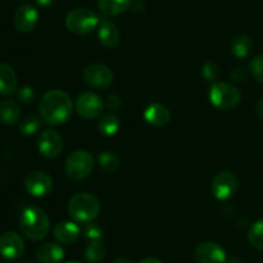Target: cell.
<instances>
[{"mask_svg":"<svg viewBox=\"0 0 263 263\" xmlns=\"http://www.w3.org/2000/svg\"><path fill=\"white\" fill-rule=\"evenodd\" d=\"M40 117L48 125H63L71 118L73 104L72 99L63 90H49L39 103Z\"/></svg>","mask_w":263,"mask_h":263,"instance_id":"6da1fadb","label":"cell"},{"mask_svg":"<svg viewBox=\"0 0 263 263\" xmlns=\"http://www.w3.org/2000/svg\"><path fill=\"white\" fill-rule=\"evenodd\" d=\"M20 229L21 233L30 240H43L50 230L48 215L39 207H27L21 215Z\"/></svg>","mask_w":263,"mask_h":263,"instance_id":"7a4b0ae2","label":"cell"},{"mask_svg":"<svg viewBox=\"0 0 263 263\" xmlns=\"http://www.w3.org/2000/svg\"><path fill=\"white\" fill-rule=\"evenodd\" d=\"M99 212V199L89 193H77L68 202V213L74 222H91L98 217Z\"/></svg>","mask_w":263,"mask_h":263,"instance_id":"3957f363","label":"cell"},{"mask_svg":"<svg viewBox=\"0 0 263 263\" xmlns=\"http://www.w3.org/2000/svg\"><path fill=\"white\" fill-rule=\"evenodd\" d=\"M100 18L87 8H74L66 15V27L74 35H87L98 28Z\"/></svg>","mask_w":263,"mask_h":263,"instance_id":"277c9868","label":"cell"},{"mask_svg":"<svg viewBox=\"0 0 263 263\" xmlns=\"http://www.w3.org/2000/svg\"><path fill=\"white\" fill-rule=\"evenodd\" d=\"M92 167H94V158L91 154L84 149H77L67 157L64 171L69 179L73 181H80L86 179L91 174Z\"/></svg>","mask_w":263,"mask_h":263,"instance_id":"5b68a950","label":"cell"},{"mask_svg":"<svg viewBox=\"0 0 263 263\" xmlns=\"http://www.w3.org/2000/svg\"><path fill=\"white\" fill-rule=\"evenodd\" d=\"M240 91L228 82H215L210 90V100L212 105L221 110L233 109L240 102Z\"/></svg>","mask_w":263,"mask_h":263,"instance_id":"8992f818","label":"cell"},{"mask_svg":"<svg viewBox=\"0 0 263 263\" xmlns=\"http://www.w3.org/2000/svg\"><path fill=\"white\" fill-rule=\"evenodd\" d=\"M85 82L94 89H108L113 82V72L105 64L95 63L85 67L82 73Z\"/></svg>","mask_w":263,"mask_h":263,"instance_id":"52a82bcc","label":"cell"},{"mask_svg":"<svg viewBox=\"0 0 263 263\" xmlns=\"http://www.w3.org/2000/svg\"><path fill=\"white\" fill-rule=\"evenodd\" d=\"M104 109V102L95 92H82L76 100V110L79 116L85 120H94L102 116Z\"/></svg>","mask_w":263,"mask_h":263,"instance_id":"ba28073f","label":"cell"},{"mask_svg":"<svg viewBox=\"0 0 263 263\" xmlns=\"http://www.w3.org/2000/svg\"><path fill=\"white\" fill-rule=\"evenodd\" d=\"M238 190V179L230 171H221L213 177L212 193L218 200H228Z\"/></svg>","mask_w":263,"mask_h":263,"instance_id":"9c48e42d","label":"cell"},{"mask_svg":"<svg viewBox=\"0 0 263 263\" xmlns=\"http://www.w3.org/2000/svg\"><path fill=\"white\" fill-rule=\"evenodd\" d=\"M25 187L32 197L43 198L50 194L53 189V180L45 172L33 171L25 177Z\"/></svg>","mask_w":263,"mask_h":263,"instance_id":"30bf717a","label":"cell"},{"mask_svg":"<svg viewBox=\"0 0 263 263\" xmlns=\"http://www.w3.org/2000/svg\"><path fill=\"white\" fill-rule=\"evenodd\" d=\"M37 149L41 156H44L45 158H57L61 154L62 149H63V141H62L61 134L57 130H53V128H48V130L43 131L39 136Z\"/></svg>","mask_w":263,"mask_h":263,"instance_id":"8fae6325","label":"cell"},{"mask_svg":"<svg viewBox=\"0 0 263 263\" xmlns=\"http://www.w3.org/2000/svg\"><path fill=\"white\" fill-rule=\"evenodd\" d=\"M194 258L198 263H228L225 249L213 241L200 243L195 248Z\"/></svg>","mask_w":263,"mask_h":263,"instance_id":"7c38bea8","label":"cell"},{"mask_svg":"<svg viewBox=\"0 0 263 263\" xmlns=\"http://www.w3.org/2000/svg\"><path fill=\"white\" fill-rule=\"evenodd\" d=\"M25 252L23 239L14 231H7L0 236V254L4 259H18Z\"/></svg>","mask_w":263,"mask_h":263,"instance_id":"4fadbf2b","label":"cell"},{"mask_svg":"<svg viewBox=\"0 0 263 263\" xmlns=\"http://www.w3.org/2000/svg\"><path fill=\"white\" fill-rule=\"evenodd\" d=\"M13 22H14V27L17 28L20 32H31L39 22L37 9L30 4L21 5V7L15 10Z\"/></svg>","mask_w":263,"mask_h":263,"instance_id":"5bb4252c","label":"cell"},{"mask_svg":"<svg viewBox=\"0 0 263 263\" xmlns=\"http://www.w3.org/2000/svg\"><path fill=\"white\" fill-rule=\"evenodd\" d=\"M98 37L100 44L108 49H112L120 43V31L115 22L108 18H102L98 26Z\"/></svg>","mask_w":263,"mask_h":263,"instance_id":"9a60e30c","label":"cell"},{"mask_svg":"<svg viewBox=\"0 0 263 263\" xmlns=\"http://www.w3.org/2000/svg\"><path fill=\"white\" fill-rule=\"evenodd\" d=\"M144 120L154 127H163L171 121V112L166 105L153 103L144 110Z\"/></svg>","mask_w":263,"mask_h":263,"instance_id":"2e32d148","label":"cell"},{"mask_svg":"<svg viewBox=\"0 0 263 263\" xmlns=\"http://www.w3.org/2000/svg\"><path fill=\"white\" fill-rule=\"evenodd\" d=\"M79 225L73 221H62L54 228L53 235L61 244H72L80 238Z\"/></svg>","mask_w":263,"mask_h":263,"instance_id":"e0dca14e","label":"cell"},{"mask_svg":"<svg viewBox=\"0 0 263 263\" xmlns=\"http://www.w3.org/2000/svg\"><path fill=\"white\" fill-rule=\"evenodd\" d=\"M36 258L40 263H61L64 258V251L57 243H44L36 251Z\"/></svg>","mask_w":263,"mask_h":263,"instance_id":"ac0fdd59","label":"cell"},{"mask_svg":"<svg viewBox=\"0 0 263 263\" xmlns=\"http://www.w3.org/2000/svg\"><path fill=\"white\" fill-rule=\"evenodd\" d=\"M17 90V74L8 64H0V95H10Z\"/></svg>","mask_w":263,"mask_h":263,"instance_id":"d6986e66","label":"cell"},{"mask_svg":"<svg viewBox=\"0 0 263 263\" xmlns=\"http://www.w3.org/2000/svg\"><path fill=\"white\" fill-rule=\"evenodd\" d=\"M21 108L14 100H3L0 103V121L4 125H14L20 121Z\"/></svg>","mask_w":263,"mask_h":263,"instance_id":"ffe728a7","label":"cell"},{"mask_svg":"<svg viewBox=\"0 0 263 263\" xmlns=\"http://www.w3.org/2000/svg\"><path fill=\"white\" fill-rule=\"evenodd\" d=\"M133 4V0H98V8L104 15H118L126 12Z\"/></svg>","mask_w":263,"mask_h":263,"instance_id":"44dd1931","label":"cell"},{"mask_svg":"<svg viewBox=\"0 0 263 263\" xmlns=\"http://www.w3.org/2000/svg\"><path fill=\"white\" fill-rule=\"evenodd\" d=\"M253 50V41L248 35H238L231 43V53L239 59L248 58Z\"/></svg>","mask_w":263,"mask_h":263,"instance_id":"7402d4cb","label":"cell"},{"mask_svg":"<svg viewBox=\"0 0 263 263\" xmlns=\"http://www.w3.org/2000/svg\"><path fill=\"white\" fill-rule=\"evenodd\" d=\"M120 118L115 115V113H104L102 117L98 121V128H99L100 134L105 136H113L118 133L120 130Z\"/></svg>","mask_w":263,"mask_h":263,"instance_id":"603a6c76","label":"cell"},{"mask_svg":"<svg viewBox=\"0 0 263 263\" xmlns=\"http://www.w3.org/2000/svg\"><path fill=\"white\" fill-rule=\"evenodd\" d=\"M107 249L102 240L90 241L85 249V259L89 263H99L105 257Z\"/></svg>","mask_w":263,"mask_h":263,"instance_id":"cb8c5ba5","label":"cell"},{"mask_svg":"<svg viewBox=\"0 0 263 263\" xmlns=\"http://www.w3.org/2000/svg\"><path fill=\"white\" fill-rule=\"evenodd\" d=\"M98 163H99L100 168L108 174H113L120 168V158L116 156L112 152H102L98 156Z\"/></svg>","mask_w":263,"mask_h":263,"instance_id":"d4e9b609","label":"cell"},{"mask_svg":"<svg viewBox=\"0 0 263 263\" xmlns=\"http://www.w3.org/2000/svg\"><path fill=\"white\" fill-rule=\"evenodd\" d=\"M248 241L253 248L263 251V220H258L248 231Z\"/></svg>","mask_w":263,"mask_h":263,"instance_id":"484cf974","label":"cell"},{"mask_svg":"<svg viewBox=\"0 0 263 263\" xmlns=\"http://www.w3.org/2000/svg\"><path fill=\"white\" fill-rule=\"evenodd\" d=\"M41 121H43L41 117H37V116H27L21 121L20 133L26 136L33 135L41 128Z\"/></svg>","mask_w":263,"mask_h":263,"instance_id":"4316f807","label":"cell"},{"mask_svg":"<svg viewBox=\"0 0 263 263\" xmlns=\"http://www.w3.org/2000/svg\"><path fill=\"white\" fill-rule=\"evenodd\" d=\"M84 235L89 241L102 240V238H103L102 226H100L99 223L94 222V221H91V222H87L86 226H85Z\"/></svg>","mask_w":263,"mask_h":263,"instance_id":"83f0119b","label":"cell"},{"mask_svg":"<svg viewBox=\"0 0 263 263\" xmlns=\"http://www.w3.org/2000/svg\"><path fill=\"white\" fill-rule=\"evenodd\" d=\"M249 72L256 81L263 84V55L252 59L249 63Z\"/></svg>","mask_w":263,"mask_h":263,"instance_id":"f1b7e54d","label":"cell"},{"mask_svg":"<svg viewBox=\"0 0 263 263\" xmlns=\"http://www.w3.org/2000/svg\"><path fill=\"white\" fill-rule=\"evenodd\" d=\"M35 98H36V92L31 86H22L17 90V99L20 100L22 104L25 105L32 104Z\"/></svg>","mask_w":263,"mask_h":263,"instance_id":"f546056e","label":"cell"},{"mask_svg":"<svg viewBox=\"0 0 263 263\" xmlns=\"http://www.w3.org/2000/svg\"><path fill=\"white\" fill-rule=\"evenodd\" d=\"M220 74V67L215 62H207L202 68V76L207 81H215Z\"/></svg>","mask_w":263,"mask_h":263,"instance_id":"4dcf8cb0","label":"cell"},{"mask_svg":"<svg viewBox=\"0 0 263 263\" xmlns=\"http://www.w3.org/2000/svg\"><path fill=\"white\" fill-rule=\"evenodd\" d=\"M230 77L234 81L241 82L248 77V72H247V69L244 68V67H236V68L231 69Z\"/></svg>","mask_w":263,"mask_h":263,"instance_id":"1f68e13d","label":"cell"},{"mask_svg":"<svg viewBox=\"0 0 263 263\" xmlns=\"http://www.w3.org/2000/svg\"><path fill=\"white\" fill-rule=\"evenodd\" d=\"M122 99H121V97H118V95L112 94L107 98V107L109 108L110 110L120 109V108L122 107Z\"/></svg>","mask_w":263,"mask_h":263,"instance_id":"d6a6232c","label":"cell"},{"mask_svg":"<svg viewBox=\"0 0 263 263\" xmlns=\"http://www.w3.org/2000/svg\"><path fill=\"white\" fill-rule=\"evenodd\" d=\"M256 112H257V116H258L261 120H263V98L261 100H259L258 103H257V107H256Z\"/></svg>","mask_w":263,"mask_h":263,"instance_id":"836d02e7","label":"cell"},{"mask_svg":"<svg viewBox=\"0 0 263 263\" xmlns=\"http://www.w3.org/2000/svg\"><path fill=\"white\" fill-rule=\"evenodd\" d=\"M36 3H37L40 7H50V5L54 4V0H36Z\"/></svg>","mask_w":263,"mask_h":263,"instance_id":"e575fe53","label":"cell"},{"mask_svg":"<svg viewBox=\"0 0 263 263\" xmlns=\"http://www.w3.org/2000/svg\"><path fill=\"white\" fill-rule=\"evenodd\" d=\"M139 263H162L158 258H153V257H148V258L141 259Z\"/></svg>","mask_w":263,"mask_h":263,"instance_id":"d590c367","label":"cell"},{"mask_svg":"<svg viewBox=\"0 0 263 263\" xmlns=\"http://www.w3.org/2000/svg\"><path fill=\"white\" fill-rule=\"evenodd\" d=\"M113 263H133V261L130 258H127V257H118L117 259H115Z\"/></svg>","mask_w":263,"mask_h":263,"instance_id":"8d00e7d4","label":"cell"},{"mask_svg":"<svg viewBox=\"0 0 263 263\" xmlns=\"http://www.w3.org/2000/svg\"><path fill=\"white\" fill-rule=\"evenodd\" d=\"M229 263H241V261L239 258H231L230 261H229Z\"/></svg>","mask_w":263,"mask_h":263,"instance_id":"74e56055","label":"cell"},{"mask_svg":"<svg viewBox=\"0 0 263 263\" xmlns=\"http://www.w3.org/2000/svg\"><path fill=\"white\" fill-rule=\"evenodd\" d=\"M20 263H33V262L30 261V259H25V261H21Z\"/></svg>","mask_w":263,"mask_h":263,"instance_id":"f35d334b","label":"cell"},{"mask_svg":"<svg viewBox=\"0 0 263 263\" xmlns=\"http://www.w3.org/2000/svg\"><path fill=\"white\" fill-rule=\"evenodd\" d=\"M67 263H81V262H76V261H73V262H67Z\"/></svg>","mask_w":263,"mask_h":263,"instance_id":"ab89813d","label":"cell"},{"mask_svg":"<svg viewBox=\"0 0 263 263\" xmlns=\"http://www.w3.org/2000/svg\"><path fill=\"white\" fill-rule=\"evenodd\" d=\"M0 263H5V262H0Z\"/></svg>","mask_w":263,"mask_h":263,"instance_id":"60d3db41","label":"cell"}]
</instances>
